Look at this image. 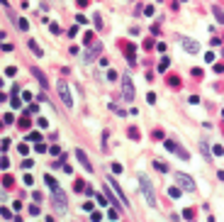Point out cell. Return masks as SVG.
Listing matches in <instances>:
<instances>
[{
  "instance_id": "6da1fadb",
  "label": "cell",
  "mask_w": 224,
  "mask_h": 222,
  "mask_svg": "<svg viewBox=\"0 0 224 222\" xmlns=\"http://www.w3.org/2000/svg\"><path fill=\"white\" fill-rule=\"evenodd\" d=\"M139 183H141V190H144V198H146V203H149L151 208H156V193H154V186H151L149 176L139 173Z\"/></svg>"
},
{
  "instance_id": "8992f818",
  "label": "cell",
  "mask_w": 224,
  "mask_h": 222,
  "mask_svg": "<svg viewBox=\"0 0 224 222\" xmlns=\"http://www.w3.org/2000/svg\"><path fill=\"white\" fill-rule=\"evenodd\" d=\"M54 205L59 208V212H66V208H68V205H66V195H64V190H61V188L54 190Z\"/></svg>"
},
{
  "instance_id": "8fae6325",
  "label": "cell",
  "mask_w": 224,
  "mask_h": 222,
  "mask_svg": "<svg viewBox=\"0 0 224 222\" xmlns=\"http://www.w3.org/2000/svg\"><path fill=\"white\" fill-rule=\"evenodd\" d=\"M32 73H34V78H37V81H39V83H41V86H46V76H44V73H41V71H39V68H34Z\"/></svg>"
},
{
  "instance_id": "7c38bea8",
  "label": "cell",
  "mask_w": 224,
  "mask_h": 222,
  "mask_svg": "<svg viewBox=\"0 0 224 222\" xmlns=\"http://www.w3.org/2000/svg\"><path fill=\"white\" fill-rule=\"evenodd\" d=\"M29 49L34 51V56H41V46H39V44H37L34 39H29Z\"/></svg>"
},
{
  "instance_id": "ac0fdd59",
  "label": "cell",
  "mask_w": 224,
  "mask_h": 222,
  "mask_svg": "<svg viewBox=\"0 0 224 222\" xmlns=\"http://www.w3.org/2000/svg\"><path fill=\"white\" fill-rule=\"evenodd\" d=\"M185 220H190V222H195V212H192L190 208H188V210H185Z\"/></svg>"
},
{
  "instance_id": "ba28073f",
  "label": "cell",
  "mask_w": 224,
  "mask_h": 222,
  "mask_svg": "<svg viewBox=\"0 0 224 222\" xmlns=\"http://www.w3.org/2000/svg\"><path fill=\"white\" fill-rule=\"evenodd\" d=\"M76 159H78V161H81V166H83V168H85V171H88V173H90V171H93V163H90V159L85 156V151H83V149H76Z\"/></svg>"
},
{
  "instance_id": "5b68a950",
  "label": "cell",
  "mask_w": 224,
  "mask_h": 222,
  "mask_svg": "<svg viewBox=\"0 0 224 222\" xmlns=\"http://www.w3.org/2000/svg\"><path fill=\"white\" fill-rule=\"evenodd\" d=\"M175 183H180L183 186V190H195V181H192L190 176H185V173H175Z\"/></svg>"
},
{
  "instance_id": "5bb4252c",
  "label": "cell",
  "mask_w": 224,
  "mask_h": 222,
  "mask_svg": "<svg viewBox=\"0 0 224 222\" xmlns=\"http://www.w3.org/2000/svg\"><path fill=\"white\" fill-rule=\"evenodd\" d=\"M154 168H159L161 173H168V166H166L163 161H154Z\"/></svg>"
},
{
  "instance_id": "277c9868",
  "label": "cell",
  "mask_w": 224,
  "mask_h": 222,
  "mask_svg": "<svg viewBox=\"0 0 224 222\" xmlns=\"http://www.w3.org/2000/svg\"><path fill=\"white\" fill-rule=\"evenodd\" d=\"M56 91H59V95H61V100H64L66 107H73V98H71V91H68V86H66L64 81L56 86Z\"/></svg>"
},
{
  "instance_id": "4fadbf2b",
  "label": "cell",
  "mask_w": 224,
  "mask_h": 222,
  "mask_svg": "<svg viewBox=\"0 0 224 222\" xmlns=\"http://www.w3.org/2000/svg\"><path fill=\"white\" fill-rule=\"evenodd\" d=\"M44 181H46V186H49V188H51V190L61 188V186H59V183H56V181H54V178H51V176H44Z\"/></svg>"
},
{
  "instance_id": "9c48e42d",
  "label": "cell",
  "mask_w": 224,
  "mask_h": 222,
  "mask_svg": "<svg viewBox=\"0 0 224 222\" xmlns=\"http://www.w3.org/2000/svg\"><path fill=\"white\" fill-rule=\"evenodd\" d=\"M107 186H112V188L117 190V195H120V198H122V205H129V200H127V198H124V190L120 188V186H117V183H115V181H112V178H107Z\"/></svg>"
},
{
  "instance_id": "44dd1931",
  "label": "cell",
  "mask_w": 224,
  "mask_h": 222,
  "mask_svg": "<svg viewBox=\"0 0 224 222\" xmlns=\"http://www.w3.org/2000/svg\"><path fill=\"white\" fill-rule=\"evenodd\" d=\"M166 66H168V59H163V61H161V66H159V73H163V71H166Z\"/></svg>"
},
{
  "instance_id": "7402d4cb",
  "label": "cell",
  "mask_w": 224,
  "mask_h": 222,
  "mask_svg": "<svg viewBox=\"0 0 224 222\" xmlns=\"http://www.w3.org/2000/svg\"><path fill=\"white\" fill-rule=\"evenodd\" d=\"M212 151H214V154H217V156H222V154H224V149H222V147H219V144H217V147H214V149H212Z\"/></svg>"
},
{
  "instance_id": "52a82bcc",
  "label": "cell",
  "mask_w": 224,
  "mask_h": 222,
  "mask_svg": "<svg viewBox=\"0 0 224 222\" xmlns=\"http://www.w3.org/2000/svg\"><path fill=\"white\" fill-rule=\"evenodd\" d=\"M180 44H183V49H185L188 54H197V51H200V44L192 42V39H188V37H180Z\"/></svg>"
},
{
  "instance_id": "9a60e30c",
  "label": "cell",
  "mask_w": 224,
  "mask_h": 222,
  "mask_svg": "<svg viewBox=\"0 0 224 222\" xmlns=\"http://www.w3.org/2000/svg\"><path fill=\"white\" fill-rule=\"evenodd\" d=\"M180 193H183V190L178 188V186H173V188L168 190V195H171V198H180Z\"/></svg>"
},
{
  "instance_id": "d6986e66",
  "label": "cell",
  "mask_w": 224,
  "mask_h": 222,
  "mask_svg": "<svg viewBox=\"0 0 224 222\" xmlns=\"http://www.w3.org/2000/svg\"><path fill=\"white\" fill-rule=\"evenodd\" d=\"M200 149H202V154H205V159H210V151H207V144H205V142H200Z\"/></svg>"
},
{
  "instance_id": "e0dca14e",
  "label": "cell",
  "mask_w": 224,
  "mask_h": 222,
  "mask_svg": "<svg viewBox=\"0 0 224 222\" xmlns=\"http://www.w3.org/2000/svg\"><path fill=\"white\" fill-rule=\"evenodd\" d=\"M129 137H132V139H139V129H136V127H129Z\"/></svg>"
},
{
  "instance_id": "30bf717a",
  "label": "cell",
  "mask_w": 224,
  "mask_h": 222,
  "mask_svg": "<svg viewBox=\"0 0 224 222\" xmlns=\"http://www.w3.org/2000/svg\"><path fill=\"white\" fill-rule=\"evenodd\" d=\"M10 20H12V22H15V27H17V30H22V32H27V27H29V25H27V20H22V17H20V20H17V17H15V15H10Z\"/></svg>"
},
{
  "instance_id": "2e32d148",
  "label": "cell",
  "mask_w": 224,
  "mask_h": 222,
  "mask_svg": "<svg viewBox=\"0 0 224 222\" xmlns=\"http://www.w3.org/2000/svg\"><path fill=\"white\" fill-rule=\"evenodd\" d=\"M15 73H17V68H15V66H7V68H5V76H7V78H12Z\"/></svg>"
},
{
  "instance_id": "3957f363",
  "label": "cell",
  "mask_w": 224,
  "mask_h": 222,
  "mask_svg": "<svg viewBox=\"0 0 224 222\" xmlns=\"http://www.w3.org/2000/svg\"><path fill=\"white\" fill-rule=\"evenodd\" d=\"M166 149H168V151H173V154H178V156L183 159V161H188V159H190V154H188L183 147H178L173 139H166Z\"/></svg>"
},
{
  "instance_id": "7a4b0ae2",
  "label": "cell",
  "mask_w": 224,
  "mask_h": 222,
  "mask_svg": "<svg viewBox=\"0 0 224 222\" xmlns=\"http://www.w3.org/2000/svg\"><path fill=\"white\" fill-rule=\"evenodd\" d=\"M122 98H124L127 103L134 100V86H132V78H129V76L122 78Z\"/></svg>"
},
{
  "instance_id": "ffe728a7",
  "label": "cell",
  "mask_w": 224,
  "mask_h": 222,
  "mask_svg": "<svg viewBox=\"0 0 224 222\" xmlns=\"http://www.w3.org/2000/svg\"><path fill=\"white\" fill-rule=\"evenodd\" d=\"M51 32H54V34H61V27H59L56 22H51Z\"/></svg>"
},
{
  "instance_id": "603a6c76",
  "label": "cell",
  "mask_w": 224,
  "mask_h": 222,
  "mask_svg": "<svg viewBox=\"0 0 224 222\" xmlns=\"http://www.w3.org/2000/svg\"><path fill=\"white\" fill-rule=\"evenodd\" d=\"M34 112H39V107H37V105H29V110H27V115H34Z\"/></svg>"
}]
</instances>
